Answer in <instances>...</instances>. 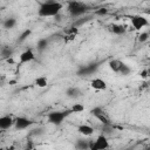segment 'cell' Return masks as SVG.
<instances>
[{"mask_svg": "<svg viewBox=\"0 0 150 150\" xmlns=\"http://www.w3.org/2000/svg\"><path fill=\"white\" fill-rule=\"evenodd\" d=\"M70 109H71L73 114H80L84 110V105L81 104V103H75V104H73V107Z\"/></svg>", "mask_w": 150, "mask_h": 150, "instance_id": "ffe728a7", "label": "cell"}, {"mask_svg": "<svg viewBox=\"0 0 150 150\" xmlns=\"http://www.w3.org/2000/svg\"><path fill=\"white\" fill-rule=\"evenodd\" d=\"M91 15H84L83 18H81V19H77L75 22H74V26H76V27H81V26H83L84 23H87V22H89L90 20H91Z\"/></svg>", "mask_w": 150, "mask_h": 150, "instance_id": "e0dca14e", "label": "cell"}, {"mask_svg": "<svg viewBox=\"0 0 150 150\" xmlns=\"http://www.w3.org/2000/svg\"><path fill=\"white\" fill-rule=\"evenodd\" d=\"M70 114H73L71 109L69 110H64V111H52L47 115V118H48V122L52 123V124H55V125H60L64 118L67 116H69Z\"/></svg>", "mask_w": 150, "mask_h": 150, "instance_id": "3957f363", "label": "cell"}, {"mask_svg": "<svg viewBox=\"0 0 150 150\" xmlns=\"http://www.w3.org/2000/svg\"><path fill=\"white\" fill-rule=\"evenodd\" d=\"M148 73H149V76H150V66H149V68H148Z\"/></svg>", "mask_w": 150, "mask_h": 150, "instance_id": "1f68e13d", "label": "cell"}, {"mask_svg": "<svg viewBox=\"0 0 150 150\" xmlns=\"http://www.w3.org/2000/svg\"><path fill=\"white\" fill-rule=\"evenodd\" d=\"M109 30L116 35H122L125 33V27L122 26V25H116V23H112L109 26Z\"/></svg>", "mask_w": 150, "mask_h": 150, "instance_id": "4fadbf2b", "label": "cell"}, {"mask_svg": "<svg viewBox=\"0 0 150 150\" xmlns=\"http://www.w3.org/2000/svg\"><path fill=\"white\" fill-rule=\"evenodd\" d=\"M148 38H149V33H148V32H143V33L139 34V36H138V41H139L141 43H143V42H145V41L148 40Z\"/></svg>", "mask_w": 150, "mask_h": 150, "instance_id": "484cf974", "label": "cell"}, {"mask_svg": "<svg viewBox=\"0 0 150 150\" xmlns=\"http://www.w3.org/2000/svg\"><path fill=\"white\" fill-rule=\"evenodd\" d=\"M95 117H96V118H97L102 124H111V123H110V121H109V118L104 115V112H103V114H98V115H96Z\"/></svg>", "mask_w": 150, "mask_h": 150, "instance_id": "603a6c76", "label": "cell"}, {"mask_svg": "<svg viewBox=\"0 0 150 150\" xmlns=\"http://www.w3.org/2000/svg\"><path fill=\"white\" fill-rule=\"evenodd\" d=\"M94 14H95V15H98V16H102V15L108 14V9H107V8H98V9L95 11Z\"/></svg>", "mask_w": 150, "mask_h": 150, "instance_id": "4316f807", "label": "cell"}, {"mask_svg": "<svg viewBox=\"0 0 150 150\" xmlns=\"http://www.w3.org/2000/svg\"><path fill=\"white\" fill-rule=\"evenodd\" d=\"M47 47H48V40H47V39H40V40L38 41L36 48H38L39 52H43Z\"/></svg>", "mask_w": 150, "mask_h": 150, "instance_id": "d6986e66", "label": "cell"}, {"mask_svg": "<svg viewBox=\"0 0 150 150\" xmlns=\"http://www.w3.org/2000/svg\"><path fill=\"white\" fill-rule=\"evenodd\" d=\"M63 8V5L59 1H46L40 5L38 9V15L41 18H49L56 16Z\"/></svg>", "mask_w": 150, "mask_h": 150, "instance_id": "6da1fadb", "label": "cell"}, {"mask_svg": "<svg viewBox=\"0 0 150 150\" xmlns=\"http://www.w3.org/2000/svg\"><path fill=\"white\" fill-rule=\"evenodd\" d=\"M88 9H89V6H87L86 4L80 2V1H70L68 5V11H69L70 15L75 16V18L86 14Z\"/></svg>", "mask_w": 150, "mask_h": 150, "instance_id": "7a4b0ae2", "label": "cell"}, {"mask_svg": "<svg viewBox=\"0 0 150 150\" xmlns=\"http://www.w3.org/2000/svg\"><path fill=\"white\" fill-rule=\"evenodd\" d=\"M76 148H79V149H89V141H87V139H77Z\"/></svg>", "mask_w": 150, "mask_h": 150, "instance_id": "7402d4cb", "label": "cell"}, {"mask_svg": "<svg viewBox=\"0 0 150 150\" xmlns=\"http://www.w3.org/2000/svg\"><path fill=\"white\" fill-rule=\"evenodd\" d=\"M122 63H123L122 61H120V60H117V59H112V60L109 61L108 66H109V68H110L112 71L118 73V71H120V68H121V66H122Z\"/></svg>", "mask_w": 150, "mask_h": 150, "instance_id": "5bb4252c", "label": "cell"}, {"mask_svg": "<svg viewBox=\"0 0 150 150\" xmlns=\"http://www.w3.org/2000/svg\"><path fill=\"white\" fill-rule=\"evenodd\" d=\"M109 148V142L105 135H100L96 137L95 141H89V149L90 150H104Z\"/></svg>", "mask_w": 150, "mask_h": 150, "instance_id": "277c9868", "label": "cell"}, {"mask_svg": "<svg viewBox=\"0 0 150 150\" xmlns=\"http://www.w3.org/2000/svg\"><path fill=\"white\" fill-rule=\"evenodd\" d=\"M101 1H107V0H101Z\"/></svg>", "mask_w": 150, "mask_h": 150, "instance_id": "d6a6232c", "label": "cell"}, {"mask_svg": "<svg viewBox=\"0 0 150 150\" xmlns=\"http://www.w3.org/2000/svg\"><path fill=\"white\" fill-rule=\"evenodd\" d=\"M130 71H131V69H130V67L128 66V64H125V63H122V66H121V68H120V74L121 75H123V76H127V75H129L130 74Z\"/></svg>", "mask_w": 150, "mask_h": 150, "instance_id": "44dd1931", "label": "cell"}, {"mask_svg": "<svg viewBox=\"0 0 150 150\" xmlns=\"http://www.w3.org/2000/svg\"><path fill=\"white\" fill-rule=\"evenodd\" d=\"M33 124V121L27 118V117H23V116H20V117H16L15 118V128L18 130H23V129H27L28 127H30Z\"/></svg>", "mask_w": 150, "mask_h": 150, "instance_id": "8992f818", "label": "cell"}, {"mask_svg": "<svg viewBox=\"0 0 150 150\" xmlns=\"http://www.w3.org/2000/svg\"><path fill=\"white\" fill-rule=\"evenodd\" d=\"M34 83H35V86L39 87V88H45V87H47V84H48V80H47L46 76H39V77L35 79Z\"/></svg>", "mask_w": 150, "mask_h": 150, "instance_id": "2e32d148", "label": "cell"}, {"mask_svg": "<svg viewBox=\"0 0 150 150\" xmlns=\"http://www.w3.org/2000/svg\"><path fill=\"white\" fill-rule=\"evenodd\" d=\"M41 134H43V132H42V129L39 128V129H35V130H32V132L29 134V136H39V135H41Z\"/></svg>", "mask_w": 150, "mask_h": 150, "instance_id": "f1b7e54d", "label": "cell"}, {"mask_svg": "<svg viewBox=\"0 0 150 150\" xmlns=\"http://www.w3.org/2000/svg\"><path fill=\"white\" fill-rule=\"evenodd\" d=\"M66 94H67V96L69 98H77V97H80L82 95L80 88H77V87H69L66 90Z\"/></svg>", "mask_w": 150, "mask_h": 150, "instance_id": "7c38bea8", "label": "cell"}, {"mask_svg": "<svg viewBox=\"0 0 150 150\" xmlns=\"http://www.w3.org/2000/svg\"><path fill=\"white\" fill-rule=\"evenodd\" d=\"M0 54H1V59L2 60H7V59H9V57L13 56V49L9 48V47H7V46H5V47L1 48Z\"/></svg>", "mask_w": 150, "mask_h": 150, "instance_id": "9a60e30c", "label": "cell"}, {"mask_svg": "<svg viewBox=\"0 0 150 150\" xmlns=\"http://www.w3.org/2000/svg\"><path fill=\"white\" fill-rule=\"evenodd\" d=\"M33 60H35V54L32 49H27L25 52H22L19 56V62L20 64H23V63H28V62H32Z\"/></svg>", "mask_w": 150, "mask_h": 150, "instance_id": "52a82bcc", "label": "cell"}, {"mask_svg": "<svg viewBox=\"0 0 150 150\" xmlns=\"http://www.w3.org/2000/svg\"><path fill=\"white\" fill-rule=\"evenodd\" d=\"M15 124V120H13L12 116L9 115H5L0 117V129L1 130H7L9 128H12Z\"/></svg>", "mask_w": 150, "mask_h": 150, "instance_id": "ba28073f", "label": "cell"}, {"mask_svg": "<svg viewBox=\"0 0 150 150\" xmlns=\"http://www.w3.org/2000/svg\"><path fill=\"white\" fill-rule=\"evenodd\" d=\"M90 87L95 90H105L107 89V82L100 77H95L90 81Z\"/></svg>", "mask_w": 150, "mask_h": 150, "instance_id": "9c48e42d", "label": "cell"}, {"mask_svg": "<svg viewBox=\"0 0 150 150\" xmlns=\"http://www.w3.org/2000/svg\"><path fill=\"white\" fill-rule=\"evenodd\" d=\"M30 34H32V30H30V29H26V30H25V32H22V34L19 36L18 42H23V41H25V40H26Z\"/></svg>", "mask_w": 150, "mask_h": 150, "instance_id": "cb8c5ba5", "label": "cell"}, {"mask_svg": "<svg viewBox=\"0 0 150 150\" xmlns=\"http://www.w3.org/2000/svg\"><path fill=\"white\" fill-rule=\"evenodd\" d=\"M139 76H141L142 79H146V77L149 76V73H148V68H146V69H143V70L139 73Z\"/></svg>", "mask_w": 150, "mask_h": 150, "instance_id": "f546056e", "label": "cell"}, {"mask_svg": "<svg viewBox=\"0 0 150 150\" xmlns=\"http://www.w3.org/2000/svg\"><path fill=\"white\" fill-rule=\"evenodd\" d=\"M97 68H98V63H91V64H89V66H82V67L77 70V74H79V75H90V74H93Z\"/></svg>", "mask_w": 150, "mask_h": 150, "instance_id": "30bf717a", "label": "cell"}, {"mask_svg": "<svg viewBox=\"0 0 150 150\" xmlns=\"http://www.w3.org/2000/svg\"><path fill=\"white\" fill-rule=\"evenodd\" d=\"M148 25H149V21L143 15H134V16H131V26L136 30H139V29H142L143 27H145Z\"/></svg>", "mask_w": 150, "mask_h": 150, "instance_id": "5b68a950", "label": "cell"}, {"mask_svg": "<svg viewBox=\"0 0 150 150\" xmlns=\"http://www.w3.org/2000/svg\"><path fill=\"white\" fill-rule=\"evenodd\" d=\"M145 14H149V15H150V9H149V11H145Z\"/></svg>", "mask_w": 150, "mask_h": 150, "instance_id": "4dcf8cb0", "label": "cell"}, {"mask_svg": "<svg viewBox=\"0 0 150 150\" xmlns=\"http://www.w3.org/2000/svg\"><path fill=\"white\" fill-rule=\"evenodd\" d=\"M104 111H103V109H102V107H94L91 110H90V114L93 115V116H96V115H98V114H103Z\"/></svg>", "mask_w": 150, "mask_h": 150, "instance_id": "d4e9b609", "label": "cell"}, {"mask_svg": "<svg viewBox=\"0 0 150 150\" xmlns=\"http://www.w3.org/2000/svg\"><path fill=\"white\" fill-rule=\"evenodd\" d=\"M66 33H67V34H75V35H77V33H79V27H76V26H71Z\"/></svg>", "mask_w": 150, "mask_h": 150, "instance_id": "83f0119b", "label": "cell"}, {"mask_svg": "<svg viewBox=\"0 0 150 150\" xmlns=\"http://www.w3.org/2000/svg\"><path fill=\"white\" fill-rule=\"evenodd\" d=\"M77 131L80 135L84 136V137H88V136H91L94 134V128L90 127L89 124H81L77 127Z\"/></svg>", "mask_w": 150, "mask_h": 150, "instance_id": "8fae6325", "label": "cell"}, {"mask_svg": "<svg viewBox=\"0 0 150 150\" xmlns=\"http://www.w3.org/2000/svg\"><path fill=\"white\" fill-rule=\"evenodd\" d=\"M15 25H16V20H15L14 18H8V19H6V20L4 21V23H2L4 28H6V29H12V28L15 27Z\"/></svg>", "mask_w": 150, "mask_h": 150, "instance_id": "ac0fdd59", "label": "cell"}]
</instances>
